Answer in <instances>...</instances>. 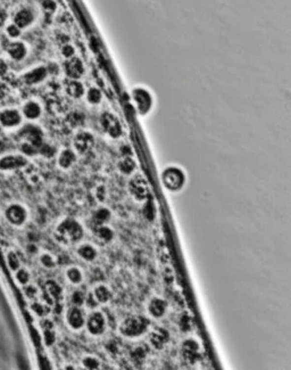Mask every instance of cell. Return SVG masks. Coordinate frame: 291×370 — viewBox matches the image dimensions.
Instances as JSON below:
<instances>
[{"instance_id":"obj_13","label":"cell","mask_w":291,"mask_h":370,"mask_svg":"<svg viewBox=\"0 0 291 370\" xmlns=\"http://www.w3.org/2000/svg\"><path fill=\"white\" fill-rule=\"evenodd\" d=\"M20 111L23 119L28 121H36L42 115V106L38 101L28 100L22 104Z\"/></svg>"},{"instance_id":"obj_38","label":"cell","mask_w":291,"mask_h":370,"mask_svg":"<svg viewBox=\"0 0 291 370\" xmlns=\"http://www.w3.org/2000/svg\"><path fill=\"white\" fill-rule=\"evenodd\" d=\"M16 279L20 281L22 285H27L30 281V273L27 270L20 269L16 273Z\"/></svg>"},{"instance_id":"obj_17","label":"cell","mask_w":291,"mask_h":370,"mask_svg":"<svg viewBox=\"0 0 291 370\" xmlns=\"http://www.w3.org/2000/svg\"><path fill=\"white\" fill-rule=\"evenodd\" d=\"M133 100L140 114H146L149 112L153 101L148 91L145 89H135L133 91Z\"/></svg>"},{"instance_id":"obj_41","label":"cell","mask_w":291,"mask_h":370,"mask_svg":"<svg viewBox=\"0 0 291 370\" xmlns=\"http://www.w3.org/2000/svg\"><path fill=\"white\" fill-rule=\"evenodd\" d=\"M53 327H47L45 331V340L48 345H51L55 340V333L53 332Z\"/></svg>"},{"instance_id":"obj_22","label":"cell","mask_w":291,"mask_h":370,"mask_svg":"<svg viewBox=\"0 0 291 370\" xmlns=\"http://www.w3.org/2000/svg\"><path fill=\"white\" fill-rule=\"evenodd\" d=\"M110 217H112V213H110V211L108 210V208H106V207L98 208V210H96L94 212V214H92L91 226L94 227V228H96V227L107 225L110 220Z\"/></svg>"},{"instance_id":"obj_36","label":"cell","mask_w":291,"mask_h":370,"mask_svg":"<svg viewBox=\"0 0 291 370\" xmlns=\"http://www.w3.org/2000/svg\"><path fill=\"white\" fill-rule=\"evenodd\" d=\"M191 325H193V319H191V317L188 316V313H184L181 317V319H180V327H181L182 331L188 332L191 329Z\"/></svg>"},{"instance_id":"obj_27","label":"cell","mask_w":291,"mask_h":370,"mask_svg":"<svg viewBox=\"0 0 291 370\" xmlns=\"http://www.w3.org/2000/svg\"><path fill=\"white\" fill-rule=\"evenodd\" d=\"M46 289H47L48 295H49L51 299L55 300V301H61V299L63 296V291H62V287L56 283V281H54V280L47 281Z\"/></svg>"},{"instance_id":"obj_34","label":"cell","mask_w":291,"mask_h":370,"mask_svg":"<svg viewBox=\"0 0 291 370\" xmlns=\"http://www.w3.org/2000/svg\"><path fill=\"white\" fill-rule=\"evenodd\" d=\"M101 101V93L96 88H91V89L88 91V101L90 104H98Z\"/></svg>"},{"instance_id":"obj_26","label":"cell","mask_w":291,"mask_h":370,"mask_svg":"<svg viewBox=\"0 0 291 370\" xmlns=\"http://www.w3.org/2000/svg\"><path fill=\"white\" fill-rule=\"evenodd\" d=\"M94 234L99 241L104 244H108L114 239V232L107 225L99 226L94 228Z\"/></svg>"},{"instance_id":"obj_25","label":"cell","mask_w":291,"mask_h":370,"mask_svg":"<svg viewBox=\"0 0 291 370\" xmlns=\"http://www.w3.org/2000/svg\"><path fill=\"white\" fill-rule=\"evenodd\" d=\"M65 278L69 284L77 286V285H81L83 283L84 277H83L82 270H81L79 267L71 266V267H68V268L65 271Z\"/></svg>"},{"instance_id":"obj_23","label":"cell","mask_w":291,"mask_h":370,"mask_svg":"<svg viewBox=\"0 0 291 370\" xmlns=\"http://www.w3.org/2000/svg\"><path fill=\"white\" fill-rule=\"evenodd\" d=\"M76 161V155L72 149H64L60 153L57 159V163L63 170H67L71 168Z\"/></svg>"},{"instance_id":"obj_20","label":"cell","mask_w":291,"mask_h":370,"mask_svg":"<svg viewBox=\"0 0 291 370\" xmlns=\"http://www.w3.org/2000/svg\"><path fill=\"white\" fill-rule=\"evenodd\" d=\"M76 254L84 262L91 263L94 262L98 256V251L94 245L91 244H82L76 248Z\"/></svg>"},{"instance_id":"obj_2","label":"cell","mask_w":291,"mask_h":370,"mask_svg":"<svg viewBox=\"0 0 291 370\" xmlns=\"http://www.w3.org/2000/svg\"><path fill=\"white\" fill-rule=\"evenodd\" d=\"M149 321L145 317L141 316H132L124 319L121 322L119 331L120 334L129 338H135L146 334L148 329Z\"/></svg>"},{"instance_id":"obj_14","label":"cell","mask_w":291,"mask_h":370,"mask_svg":"<svg viewBox=\"0 0 291 370\" xmlns=\"http://www.w3.org/2000/svg\"><path fill=\"white\" fill-rule=\"evenodd\" d=\"M181 354L188 364L194 365L200 359L199 344L194 339L184 340L181 347Z\"/></svg>"},{"instance_id":"obj_47","label":"cell","mask_w":291,"mask_h":370,"mask_svg":"<svg viewBox=\"0 0 291 370\" xmlns=\"http://www.w3.org/2000/svg\"><path fill=\"white\" fill-rule=\"evenodd\" d=\"M0 234H1V227H0Z\"/></svg>"},{"instance_id":"obj_42","label":"cell","mask_w":291,"mask_h":370,"mask_svg":"<svg viewBox=\"0 0 291 370\" xmlns=\"http://www.w3.org/2000/svg\"><path fill=\"white\" fill-rule=\"evenodd\" d=\"M62 54L63 56L66 58H71L73 55H74V48L72 46H64L62 49Z\"/></svg>"},{"instance_id":"obj_32","label":"cell","mask_w":291,"mask_h":370,"mask_svg":"<svg viewBox=\"0 0 291 370\" xmlns=\"http://www.w3.org/2000/svg\"><path fill=\"white\" fill-rule=\"evenodd\" d=\"M82 365L86 369L96 370L100 368V361H99L97 358L92 357V355H86V357L82 359Z\"/></svg>"},{"instance_id":"obj_9","label":"cell","mask_w":291,"mask_h":370,"mask_svg":"<svg viewBox=\"0 0 291 370\" xmlns=\"http://www.w3.org/2000/svg\"><path fill=\"white\" fill-rule=\"evenodd\" d=\"M100 123L105 133L107 134L109 137H112L114 139L120 138L121 135L123 133L120 121L113 114H110V113H104V114L101 115Z\"/></svg>"},{"instance_id":"obj_33","label":"cell","mask_w":291,"mask_h":370,"mask_svg":"<svg viewBox=\"0 0 291 370\" xmlns=\"http://www.w3.org/2000/svg\"><path fill=\"white\" fill-rule=\"evenodd\" d=\"M146 350L143 347H137L131 352V359L133 360L135 364H141V362L146 359Z\"/></svg>"},{"instance_id":"obj_46","label":"cell","mask_w":291,"mask_h":370,"mask_svg":"<svg viewBox=\"0 0 291 370\" xmlns=\"http://www.w3.org/2000/svg\"><path fill=\"white\" fill-rule=\"evenodd\" d=\"M2 133H3V129H2V127H1V126H0V137H1Z\"/></svg>"},{"instance_id":"obj_40","label":"cell","mask_w":291,"mask_h":370,"mask_svg":"<svg viewBox=\"0 0 291 370\" xmlns=\"http://www.w3.org/2000/svg\"><path fill=\"white\" fill-rule=\"evenodd\" d=\"M32 310L34 311V312L36 314H38V316H45V314L47 313L46 305H45V304L40 303V302H34V303H33Z\"/></svg>"},{"instance_id":"obj_21","label":"cell","mask_w":291,"mask_h":370,"mask_svg":"<svg viewBox=\"0 0 291 370\" xmlns=\"http://www.w3.org/2000/svg\"><path fill=\"white\" fill-rule=\"evenodd\" d=\"M65 72L71 79H79L83 74V65L79 58H71L65 65Z\"/></svg>"},{"instance_id":"obj_18","label":"cell","mask_w":291,"mask_h":370,"mask_svg":"<svg viewBox=\"0 0 291 370\" xmlns=\"http://www.w3.org/2000/svg\"><path fill=\"white\" fill-rule=\"evenodd\" d=\"M147 310H148L149 316L154 319H161L166 313L167 302L161 298H154L149 301Z\"/></svg>"},{"instance_id":"obj_10","label":"cell","mask_w":291,"mask_h":370,"mask_svg":"<svg viewBox=\"0 0 291 370\" xmlns=\"http://www.w3.org/2000/svg\"><path fill=\"white\" fill-rule=\"evenodd\" d=\"M65 320L72 331H81L86 324V316H84L81 306L73 305L66 311Z\"/></svg>"},{"instance_id":"obj_16","label":"cell","mask_w":291,"mask_h":370,"mask_svg":"<svg viewBox=\"0 0 291 370\" xmlns=\"http://www.w3.org/2000/svg\"><path fill=\"white\" fill-rule=\"evenodd\" d=\"M6 217L12 225H22L28 218V212L21 204H12L7 207Z\"/></svg>"},{"instance_id":"obj_8","label":"cell","mask_w":291,"mask_h":370,"mask_svg":"<svg viewBox=\"0 0 291 370\" xmlns=\"http://www.w3.org/2000/svg\"><path fill=\"white\" fill-rule=\"evenodd\" d=\"M129 190H130L131 195L134 197L138 202H143L147 200L149 195V187L145 178L141 175H137L133 179H131L130 184H129Z\"/></svg>"},{"instance_id":"obj_30","label":"cell","mask_w":291,"mask_h":370,"mask_svg":"<svg viewBox=\"0 0 291 370\" xmlns=\"http://www.w3.org/2000/svg\"><path fill=\"white\" fill-rule=\"evenodd\" d=\"M135 162L133 160L131 159L130 156H125L124 159H122L117 164V168L119 170L122 172L123 174H131L132 172L135 170Z\"/></svg>"},{"instance_id":"obj_15","label":"cell","mask_w":291,"mask_h":370,"mask_svg":"<svg viewBox=\"0 0 291 370\" xmlns=\"http://www.w3.org/2000/svg\"><path fill=\"white\" fill-rule=\"evenodd\" d=\"M95 144V138L91 134L87 133V131H81V133L76 134L73 140V145H74L75 152L79 154H86L90 151L92 146Z\"/></svg>"},{"instance_id":"obj_5","label":"cell","mask_w":291,"mask_h":370,"mask_svg":"<svg viewBox=\"0 0 291 370\" xmlns=\"http://www.w3.org/2000/svg\"><path fill=\"white\" fill-rule=\"evenodd\" d=\"M23 120L20 108L5 107L0 111V126L3 130L17 129L22 126Z\"/></svg>"},{"instance_id":"obj_4","label":"cell","mask_w":291,"mask_h":370,"mask_svg":"<svg viewBox=\"0 0 291 370\" xmlns=\"http://www.w3.org/2000/svg\"><path fill=\"white\" fill-rule=\"evenodd\" d=\"M162 181L165 188L171 192H178L183 187L186 177L184 173L178 168H167L162 174Z\"/></svg>"},{"instance_id":"obj_35","label":"cell","mask_w":291,"mask_h":370,"mask_svg":"<svg viewBox=\"0 0 291 370\" xmlns=\"http://www.w3.org/2000/svg\"><path fill=\"white\" fill-rule=\"evenodd\" d=\"M84 300H86V294L81 291H76L72 294L71 301L74 306H82L84 304Z\"/></svg>"},{"instance_id":"obj_3","label":"cell","mask_w":291,"mask_h":370,"mask_svg":"<svg viewBox=\"0 0 291 370\" xmlns=\"http://www.w3.org/2000/svg\"><path fill=\"white\" fill-rule=\"evenodd\" d=\"M84 326L91 336H101L107 328V319L101 311L94 310L88 314Z\"/></svg>"},{"instance_id":"obj_37","label":"cell","mask_w":291,"mask_h":370,"mask_svg":"<svg viewBox=\"0 0 291 370\" xmlns=\"http://www.w3.org/2000/svg\"><path fill=\"white\" fill-rule=\"evenodd\" d=\"M84 304H86V305L88 307H89V309H91V310L97 309L98 305H99V303L97 302V300L95 299V296H94V294H92V292L86 294V300H84Z\"/></svg>"},{"instance_id":"obj_31","label":"cell","mask_w":291,"mask_h":370,"mask_svg":"<svg viewBox=\"0 0 291 370\" xmlns=\"http://www.w3.org/2000/svg\"><path fill=\"white\" fill-rule=\"evenodd\" d=\"M40 263H41L46 269H54L55 267L57 266V259L55 258L53 254L43 253V254L40 256Z\"/></svg>"},{"instance_id":"obj_6","label":"cell","mask_w":291,"mask_h":370,"mask_svg":"<svg viewBox=\"0 0 291 370\" xmlns=\"http://www.w3.org/2000/svg\"><path fill=\"white\" fill-rule=\"evenodd\" d=\"M28 164V157L23 154H5L0 156V171L2 172L21 170Z\"/></svg>"},{"instance_id":"obj_43","label":"cell","mask_w":291,"mask_h":370,"mask_svg":"<svg viewBox=\"0 0 291 370\" xmlns=\"http://www.w3.org/2000/svg\"><path fill=\"white\" fill-rule=\"evenodd\" d=\"M25 294H27L29 299H34L35 296L38 295V289L30 285V286H28L27 289H25Z\"/></svg>"},{"instance_id":"obj_11","label":"cell","mask_w":291,"mask_h":370,"mask_svg":"<svg viewBox=\"0 0 291 370\" xmlns=\"http://www.w3.org/2000/svg\"><path fill=\"white\" fill-rule=\"evenodd\" d=\"M34 20L35 15L33 9L30 8V7L24 6L16 10L15 14L13 15L12 22L14 24H16L21 30H25V29L30 28L34 23Z\"/></svg>"},{"instance_id":"obj_19","label":"cell","mask_w":291,"mask_h":370,"mask_svg":"<svg viewBox=\"0 0 291 370\" xmlns=\"http://www.w3.org/2000/svg\"><path fill=\"white\" fill-rule=\"evenodd\" d=\"M169 339V334L166 329L164 328H155L154 331L149 334V344L152 345L154 349L162 350L163 347L166 345V343Z\"/></svg>"},{"instance_id":"obj_44","label":"cell","mask_w":291,"mask_h":370,"mask_svg":"<svg viewBox=\"0 0 291 370\" xmlns=\"http://www.w3.org/2000/svg\"><path fill=\"white\" fill-rule=\"evenodd\" d=\"M7 23V13L6 10L0 6V27H5Z\"/></svg>"},{"instance_id":"obj_39","label":"cell","mask_w":291,"mask_h":370,"mask_svg":"<svg viewBox=\"0 0 291 370\" xmlns=\"http://www.w3.org/2000/svg\"><path fill=\"white\" fill-rule=\"evenodd\" d=\"M7 261H8L9 268L12 270H17L18 267H20V260H18L17 255L15 254V253H9Z\"/></svg>"},{"instance_id":"obj_29","label":"cell","mask_w":291,"mask_h":370,"mask_svg":"<svg viewBox=\"0 0 291 370\" xmlns=\"http://www.w3.org/2000/svg\"><path fill=\"white\" fill-rule=\"evenodd\" d=\"M66 91L71 97L74 98H80L82 96L84 90H83V86L81 84L79 81L76 80H71V81L67 82V86H66Z\"/></svg>"},{"instance_id":"obj_28","label":"cell","mask_w":291,"mask_h":370,"mask_svg":"<svg viewBox=\"0 0 291 370\" xmlns=\"http://www.w3.org/2000/svg\"><path fill=\"white\" fill-rule=\"evenodd\" d=\"M3 31H5L6 36L10 40V41L20 39V36L22 35V32H23V30H21V29L18 28L16 24H14L13 22H8V23H6L5 27H3Z\"/></svg>"},{"instance_id":"obj_24","label":"cell","mask_w":291,"mask_h":370,"mask_svg":"<svg viewBox=\"0 0 291 370\" xmlns=\"http://www.w3.org/2000/svg\"><path fill=\"white\" fill-rule=\"evenodd\" d=\"M92 294H94L95 299L97 300L99 304L108 303L110 301V298H112V293H110L109 288L104 284L96 285L92 289Z\"/></svg>"},{"instance_id":"obj_7","label":"cell","mask_w":291,"mask_h":370,"mask_svg":"<svg viewBox=\"0 0 291 370\" xmlns=\"http://www.w3.org/2000/svg\"><path fill=\"white\" fill-rule=\"evenodd\" d=\"M5 53L10 61L15 62V63H20V62H23L28 57L29 48L27 43L24 41H21L20 39L13 40V41H9L8 45L6 46Z\"/></svg>"},{"instance_id":"obj_1","label":"cell","mask_w":291,"mask_h":370,"mask_svg":"<svg viewBox=\"0 0 291 370\" xmlns=\"http://www.w3.org/2000/svg\"><path fill=\"white\" fill-rule=\"evenodd\" d=\"M83 228L75 219L66 218L61 221L55 230V238L58 243L65 246H71L82 239Z\"/></svg>"},{"instance_id":"obj_12","label":"cell","mask_w":291,"mask_h":370,"mask_svg":"<svg viewBox=\"0 0 291 370\" xmlns=\"http://www.w3.org/2000/svg\"><path fill=\"white\" fill-rule=\"evenodd\" d=\"M48 72L49 71H48V68L46 67L40 65V67H35L29 69L27 72H24L23 74H22L21 79L22 81L25 84H28V86H36V84L45 81V79L48 75Z\"/></svg>"},{"instance_id":"obj_45","label":"cell","mask_w":291,"mask_h":370,"mask_svg":"<svg viewBox=\"0 0 291 370\" xmlns=\"http://www.w3.org/2000/svg\"><path fill=\"white\" fill-rule=\"evenodd\" d=\"M43 8L46 10H53L55 9V3L51 0H43Z\"/></svg>"}]
</instances>
